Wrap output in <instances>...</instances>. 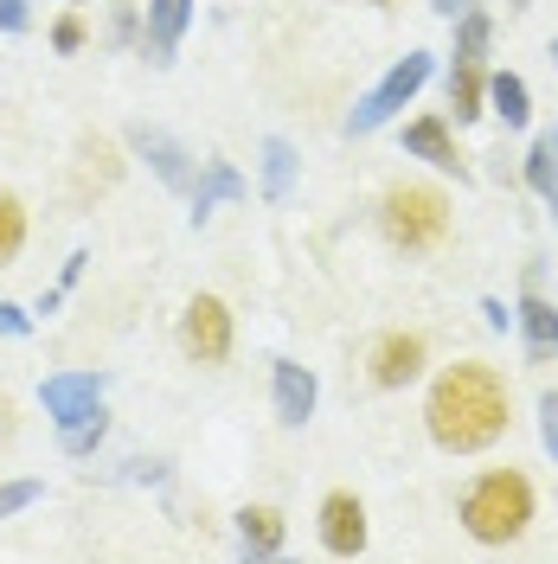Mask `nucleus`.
<instances>
[{
    "mask_svg": "<svg viewBox=\"0 0 558 564\" xmlns=\"http://www.w3.org/2000/svg\"><path fill=\"white\" fill-rule=\"evenodd\" d=\"M443 90H450V122H482L489 116V58H462L450 52V77H443Z\"/></svg>",
    "mask_w": 558,
    "mask_h": 564,
    "instance_id": "nucleus-13",
    "label": "nucleus"
},
{
    "mask_svg": "<svg viewBox=\"0 0 558 564\" xmlns=\"http://www.w3.org/2000/svg\"><path fill=\"white\" fill-rule=\"evenodd\" d=\"M482 321H489V334H507V327H514V308H507L501 295H482Z\"/></svg>",
    "mask_w": 558,
    "mask_h": 564,
    "instance_id": "nucleus-28",
    "label": "nucleus"
},
{
    "mask_svg": "<svg viewBox=\"0 0 558 564\" xmlns=\"http://www.w3.org/2000/svg\"><path fill=\"white\" fill-rule=\"evenodd\" d=\"M430 7H437V13H443V20H455V13H462V7H469V0H430Z\"/></svg>",
    "mask_w": 558,
    "mask_h": 564,
    "instance_id": "nucleus-32",
    "label": "nucleus"
},
{
    "mask_svg": "<svg viewBox=\"0 0 558 564\" xmlns=\"http://www.w3.org/2000/svg\"><path fill=\"white\" fill-rule=\"evenodd\" d=\"M180 352L193 366H225L232 359V308L218 295H193L180 308Z\"/></svg>",
    "mask_w": 558,
    "mask_h": 564,
    "instance_id": "nucleus-6",
    "label": "nucleus"
},
{
    "mask_svg": "<svg viewBox=\"0 0 558 564\" xmlns=\"http://www.w3.org/2000/svg\"><path fill=\"white\" fill-rule=\"evenodd\" d=\"M546 58H552V70H558V39H552V45H546Z\"/></svg>",
    "mask_w": 558,
    "mask_h": 564,
    "instance_id": "nucleus-34",
    "label": "nucleus"
},
{
    "mask_svg": "<svg viewBox=\"0 0 558 564\" xmlns=\"http://www.w3.org/2000/svg\"><path fill=\"white\" fill-rule=\"evenodd\" d=\"M84 263H90V250H71V257H65V270H58V289H65V295L84 282Z\"/></svg>",
    "mask_w": 558,
    "mask_h": 564,
    "instance_id": "nucleus-29",
    "label": "nucleus"
},
{
    "mask_svg": "<svg viewBox=\"0 0 558 564\" xmlns=\"http://www.w3.org/2000/svg\"><path fill=\"white\" fill-rule=\"evenodd\" d=\"M373 7H385V0H373Z\"/></svg>",
    "mask_w": 558,
    "mask_h": 564,
    "instance_id": "nucleus-36",
    "label": "nucleus"
},
{
    "mask_svg": "<svg viewBox=\"0 0 558 564\" xmlns=\"http://www.w3.org/2000/svg\"><path fill=\"white\" fill-rule=\"evenodd\" d=\"M84 45H90V20H84V13H58V20H52V52H58V58H77Z\"/></svg>",
    "mask_w": 558,
    "mask_h": 564,
    "instance_id": "nucleus-21",
    "label": "nucleus"
},
{
    "mask_svg": "<svg viewBox=\"0 0 558 564\" xmlns=\"http://www.w3.org/2000/svg\"><path fill=\"white\" fill-rule=\"evenodd\" d=\"M533 481L521 468H482L469 488L455 494V520L475 545H514L526 527H533Z\"/></svg>",
    "mask_w": 558,
    "mask_h": 564,
    "instance_id": "nucleus-2",
    "label": "nucleus"
},
{
    "mask_svg": "<svg viewBox=\"0 0 558 564\" xmlns=\"http://www.w3.org/2000/svg\"><path fill=\"white\" fill-rule=\"evenodd\" d=\"M65 308V289L52 282V289H39V302H33V315H58Z\"/></svg>",
    "mask_w": 558,
    "mask_h": 564,
    "instance_id": "nucleus-30",
    "label": "nucleus"
},
{
    "mask_svg": "<svg viewBox=\"0 0 558 564\" xmlns=\"http://www.w3.org/2000/svg\"><path fill=\"white\" fill-rule=\"evenodd\" d=\"M270 404H277V423H282V430H302V423L314 417V404H321V386H314L309 366L277 359V366H270Z\"/></svg>",
    "mask_w": 558,
    "mask_h": 564,
    "instance_id": "nucleus-12",
    "label": "nucleus"
},
{
    "mask_svg": "<svg viewBox=\"0 0 558 564\" xmlns=\"http://www.w3.org/2000/svg\"><path fill=\"white\" fill-rule=\"evenodd\" d=\"M129 148L154 167V180H161L168 193H193V180H200V167H206V161L186 154V141H174L168 129H154V122H129Z\"/></svg>",
    "mask_w": 558,
    "mask_h": 564,
    "instance_id": "nucleus-8",
    "label": "nucleus"
},
{
    "mask_svg": "<svg viewBox=\"0 0 558 564\" xmlns=\"http://www.w3.org/2000/svg\"><path fill=\"white\" fill-rule=\"evenodd\" d=\"M20 250H26V206H20V193H0V270Z\"/></svg>",
    "mask_w": 558,
    "mask_h": 564,
    "instance_id": "nucleus-20",
    "label": "nucleus"
},
{
    "mask_svg": "<svg viewBox=\"0 0 558 564\" xmlns=\"http://www.w3.org/2000/svg\"><path fill=\"white\" fill-rule=\"evenodd\" d=\"M26 26H33V0H0V33L20 39Z\"/></svg>",
    "mask_w": 558,
    "mask_h": 564,
    "instance_id": "nucleus-26",
    "label": "nucleus"
},
{
    "mask_svg": "<svg viewBox=\"0 0 558 564\" xmlns=\"http://www.w3.org/2000/svg\"><path fill=\"white\" fill-rule=\"evenodd\" d=\"M71 7H77V0H71Z\"/></svg>",
    "mask_w": 558,
    "mask_h": 564,
    "instance_id": "nucleus-37",
    "label": "nucleus"
},
{
    "mask_svg": "<svg viewBox=\"0 0 558 564\" xmlns=\"http://www.w3.org/2000/svg\"><path fill=\"white\" fill-rule=\"evenodd\" d=\"M366 366H373V386L379 391H405V386H418L423 379V366H430V340L411 334V327H391V334L373 340Z\"/></svg>",
    "mask_w": 558,
    "mask_h": 564,
    "instance_id": "nucleus-7",
    "label": "nucleus"
},
{
    "mask_svg": "<svg viewBox=\"0 0 558 564\" xmlns=\"http://www.w3.org/2000/svg\"><path fill=\"white\" fill-rule=\"evenodd\" d=\"M379 231L391 238L398 250H437L450 238V199H443V186H423V180H398L391 193L379 199Z\"/></svg>",
    "mask_w": 558,
    "mask_h": 564,
    "instance_id": "nucleus-3",
    "label": "nucleus"
},
{
    "mask_svg": "<svg viewBox=\"0 0 558 564\" xmlns=\"http://www.w3.org/2000/svg\"><path fill=\"white\" fill-rule=\"evenodd\" d=\"M514 327H521V347L533 366L558 359V302H546L539 289H526L521 302H514Z\"/></svg>",
    "mask_w": 558,
    "mask_h": 564,
    "instance_id": "nucleus-14",
    "label": "nucleus"
},
{
    "mask_svg": "<svg viewBox=\"0 0 558 564\" xmlns=\"http://www.w3.org/2000/svg\"><path fill=\"white\" fill-rule=\"evenodd\" d=\"M398 148H405L411 161H430L437 174H450L455 186H469V180H475V167H469V154L455 148V122H450V116H437V109H423V116H411V122L398 129Z\"/></svg>",
    "mask_w": 558,
    "mask_h": 564,
    "instance_id": "nucleus-5",
    "label": "nucleus"
},
{
    "mask_svg": "<svg viewBox=\"0 0 558 564\" xmlns=\"http://www.w3.org/2000/svg\"><path fill=\"white\" fill-rule=\"evenodd\" d=\"M526 186H533L539 199H552V193H558L552 154H546V141H539V135H533V148H526Z\"/></svg>",
    "mask_w": 558,
    "mask_h": 564,
    "instance_id": "nucleus-22",
    "label": "nucleus"
},
{
    "mask_svg": "<svg viewBox=\"0 0 558 564\" xmlns=\"http://www.w3.org/2000/svg\"><path fill=\"white\" fill-rule=\"evenodd\" d=\"M245 193H250V186H245V174H238L232 161H206L200 180H193V193H186V218H193V225H206L218 206H238Z\"/></svg>",
    "mask_w": 558,
    "mask_h": 564,
    "instance_id": "nucleus-15",
    "label": "nucleus"
},
{
    "mask_svg": "<svg viewBox=\"0 0 558 564\" xmlns=\"http://www.w3.org/2000/svg\"><path fill=\"white\" fill-rule=\"evenodd\" d=\"M39 315L33 308H20V302H0V340H33Z\"/></svg>",
    "mask_w": 558,
    "mask_h": 564,
    "instance_id": "nucleus-25",
    "label": "nucleus"
},
{
    "mask_svg": "<svg viewBox=\"0 0 558 564\" xmlns=\"http://www.w3.org/2000/svg\"><path fill=\"white\" fill-rule=\"evenodd\" d=\"M423 430L443 456H482L507 436V379L489 359H462L430 379L423 398Z\"/></svg>",
    "mask_w": 558,
    "mask_h": 564,
    "instance_id": "nucleus-1",
    "label": "nucleus"
},
{
    "mask_svg": "<svg viewBox=\"0 0 558 564\" xmlns=\"http://www.w3.org/2000/svg\"><path fill=\"white\" fill-rule=\"evenodd\" d=\"M104 436H109V411L97 404L90 417H77L71 430H58V449H65L71 462H84V456H97V449H104Z\"/></svg>",
    "mask_w": 558,
    "mask_h": 564,
    "instance_id": "nucleus-19",
    "label": "nucleus"
},
{
    "mask_svg": "<svg viewBox=\"0 0 558 564\" xmlns=\"http://www.w3.org/2000/svg\"><path fill=\"white\" fill-rule=\"evenodd\" d=\"M129 481H161V462H129Z\"/></svg>",
    "mask_w": 558,
    "mask_h": 564,
    "instance_id": "nucleus-31",
    "label": "nucleus"
},
{
    "mask_svg": "<svg viewBox=\"0 0 558 564\" xmlns=\"http://www.w3.org/2000/svg\"><path fill=\"white\" fill-rule=\"evenodd\" d=\"M539 141H546V154H552V174H558V129H546Z\"/></svg>",
    "mask_w": 558,
    "mask_h": 564,
    "instance_id": "nucleus-33",
    "label": "nucleus"
},
{
    "mask_svg": "<svg viewBox=\"0 0 558 564\" xmlns=\"http://www.w3.org/2000/svg\"><path fill=\"white\" fill-rule=\"evenodd\" d=\"M109 45H141V7L136 0H109Z\"/></svg>",
    "mask_w": 558,
    "mask_h": 564,
    "instance_id": "nucleus-23",
    "label": "nucleus"
},
{
    "mask_svg": "<svg viewBox=\"0 0 558 564\" xmlns=\"http://www.w3.org/2000/svg\"><path fill=\"white\" fill-rule=\"evenodd\" d=\"M39 494H45V481H33V475H26V481H0V520H7V513H26Z\"/></svg>",
    "mask_w": 558,
    "mask_h": 564,
    "instance_id": "nucleus-24",
    "label": "nucleus"
},
{
    "mask_svg": "<svg viewBox=\"0 0 558 564\" xmlns=\"http://www.w3.org/2000/svg\"><path fill=\"white\" fill-rule=\"evenodd\" d=\"M257 154H264V161H257V186H264V199H270V206H282V199L296 193L302 154H296L282 135H264V148H257Z\"/></svg>",
    "mask_w": 558,
    "mask_h": 564,
    "instance_id": "nucleus-17",
    "label": "nucleus"
},
{
    "mask_svg": "<svg viewBox=\"0 0 558 564\" xmlns=\"http://www.w3.org/2000/svg\"><path fill=\"white\" fill-rule=\"evenodd\" d=\"M437 77V52H405L398 65L385 70L379 84L353 104V116H347V135H379L385 122H398L405 109L418 104V90Z\"/></svg>",
    "mask_w": 558,
    "mask_h": 564,
    "instance_id": "nucleus-4",
    "label": "nucleus"
},
{
    "mask_svg": "<svg viewBox=\"0 0 558 564\" xmlns=\"http://www.w3.org/2000/svg\"><path fill=\"white\" fill-rule=\"evenodd\" d=\"M546 206H552V212H558V193H552V199H546Z\"/></svg>",
    "mask_w": 558,
    "mask_h": 564,
    "instance_id": "nucleus-35",
    "label": "nucleus"
},
{
    "mask_svg": "<svg viewBox=\"0 0 558 564\" xmlns=\"http://www.w3.org/2000/svg\"><path fill=\"white\" fill-rule=\"evenodd\" d=\"M314 520H321V552L328 558H360L366 552V507H360V494L334 488Z\"/></svg>",
    "mask_w": 558,
    "mask_h": 564,
    "instance_id": "nucleus-11",
    "label": "nucleus"
},
{
    "mask_svg": "<svg viewBox=\"0 0 558 564\" xmlns=\"http://www.w3.org/2000/svg\"><path fill=\"white\" fill-rule=\"evenodd\" d=\"M232 527H238V552H245V558H277L282 539H289L282 513H277V507H264V500H257V507H238V513H232Z\"/></svg>",
    "mask_w": 558,
    "mask_h": 564,
    "instance_id": "nucleus-16",
    "label": "nucleus"
},
{
    "mask_svg": "<svg viewBox=\"0 0 558 564\" xmlns=\"http://www.w3.org/2000/svg\"><path fill=\"white\" fill-rule=\"evenodd\" d=\"M104 391H109L104 372H52V379L39 386V404H45L52 430H71L77 417H90V411L104 404Z\"/></svg>",
    "mask_w": 558,
    "mask_h": 564,
    "instance_id": "nucleus-9",
    "label": "nucleus"
},
{
    "mask_svg": "<svg viewBox=\"0 0 558 564\" xmlns=\"http://www.w3.org/2000/svg\"><path fill=\"white\" fill-rule=\"evenodd\" d=\"M539 443H546V456L558 462V391L539 398Z\"/></svg>",
    "mask_w": 558,
    "mask_h": 564,
    "instance_id": "nucleus-27",
    "label": "nucleus"
},
{
    "mask_svg": "<svg viewBox=\"0 0 558 564\" xmlns=\"http://www.w3.org/2000/svg\"><path fill=\"white\" fill-rule=\"evenodd\" d=\"M186 26H193V0H148L141 7V58L148 65H174V52H180V39H186Z\"/></svg>",
    "mask_w": 558,
    "mask_h": 564,
    "instance_id": "nucleus-10",
    "label": "nucleus"
},
{
    "mask_svg": "<svg viewBox=\"0 0 558 564\" xmlns=\"http://www.w3.org/2000/svg\"><path fill=\"white\" fill-rule=\"evenodd\" d=\"M489 116H501L507 129L533 122V90H526L521 70H489Z\"/></svg>",
    "mask_w": 558,
    "mask_h": 564,
    "instance_id": "nucleus-18",
    "label": "nucleus"
}]
</instances>
